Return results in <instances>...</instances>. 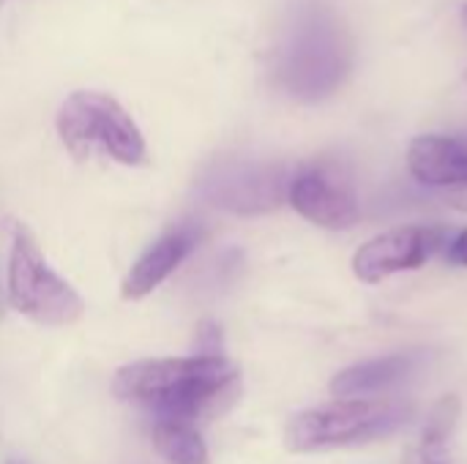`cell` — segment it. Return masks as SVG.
I'll list each match as a JSON object with an SVG mask.
<instances>
[{
	"label": "cell",
	"mask_w": 467,
	"mask_h": 464,
	"mask_svg": "<svg viewBox=\"0 0 467 464\" xmlns=\"http://www.w3.org/2000/svg\"><path fill=\"white\" fill-rule=\"evenodd\" d=\"M353 68V41L342 16L323 0H301L274 49L276 85L306 104L334 96Z\"/></svg>",
	"instance_id": "obj_1"
},
{
	"label": "cell",
	"mask_w": 467,
	"mask_h": 464,
	"mask_svg": "<svg viewBox=\"0 0 467 464\" xmlns=\"http://www.w3.org/2000/svg\"><path fill=\"white\" fill-rule=\"evenodd\" d=\"M112 391L118 399L148 405L156 421L194 424L238 391V369L222 356L134 361L118 369Z\"/></svg>",
	"instance_id": "obj_2"
},
{
	"label": "cell",
	"mask_w": 467,
	"mask_h": 464,
	"mask_svg": "<svg viewBox=\"0 0 467 464\" xmlns=\"http://www.w3.org/2000/svg\"><path fill=\"white\" fill-rule=\"evenodd\" d=\"M57 134L77 159H112L126 167L148 161V145L134 118L107 93L77 90L57 112Z\"/></svg>",
	"instance_id": "obj_3"
},
{
	"label": "cell",
	"mask_w": 467,
	"mask_h": 464,
	"mask_svg": "<svg viewBox=\"0 0 467 464\" xmlns=\"http://www.w3.org/2000/svg\"><path fill=\"white\" fill-rule=\"evenodd\" d=\"M410 405L391 399H345L293 416L285 427V446L293 454H312L339 446L369 443L394 435L408 418Z\"/></svg>",
	"instance_id": "obj_4"
},
{
	"label": "cell",
	"mask_w": 467,
	"mask_h": 464,
	"mask_svg": "<svg viewBox=\"0 0 467 464\" xmlns=\"http://www.w3.org/2000/svg\"><path fill=\"white\" fill-rule=\"evenodd\" d=\"M8 304L16 314L47 328H66L82 320V295L44 260L27 227L16 224L8 254Z\"/></svg>",
	"instance_id": "obj_5"
},
{
	"label": "cell",
	"mask_w": 467,
	"mask_h": 464,
	"mask_svg": "<svg viewBox=\"0 0 467 464\" xmlns=\"http://www.w3.org/2000/svg\"><path fill=\"white\" fill-rule=\"evenodd\" d=\"M287 202L312 224L350 230L358 222V200L350 178L334 164H312L290 178Z\"/></svg>",
	"instance_id": "obj_6"
},
{
	"label": "cell",
	"mask_w": 467,
	"mask_h": 464,
	"mask_svg": "<svg viewBox=\"0 0 467 464\" xmlns=\"http://www.w3.org/2000/svg\"><path fill=\"white\" fill-rule=\"evenodd\" d=\"M443 246V232L432 227H397L372 241H367L353 254V273L378 284L402 271H416Z\"/></svg>",
	"instance_id": "obj_7"
},
{
	"label": "cell",
	"mask_w": 467,
	"mask_h": 464,
	"mask_svg": "<svg viewBox=\"0 0 467 464\" xmlns=\"http://www.w3.org/2000/svg\"><path fill=\"white\" fill-rule=\"evenodd\" d=\"M290 178L282 164H230L211 180V200L241 216L271 213L287 200Z\"/></svg>",
	"instance_id": "obj_8"
},
{
	"label": "cell",
	"mask_w": 467,
	"mask_h": 464,
	"mask_svg": "<svg viewBox=\"0 0 467 464\" xmlns=\"http://www.w3.org/2000/svg\"><path fill=\"white\" fill-rule=\"evenodd\" d=\"M408 167L413 178L427 186H460L467 180V139L421 134L408 148Z\"/></svg>",
	"instance_id": "obj_9"
},
{
	"label": "cell",
	"mask_w": 467,
	"mask_h": 464,
	"mask_svg": "<svg viewBox=\"0 0 467 464\" xmlns=\"http://www.w3.org/2000/svg\"><path fill=\"white\" fill-rule=\"evenodd\" d=\"M192 249H194V235L189 230H178V232H170V235L159 238L129 268V273L123 279V287H120L123 298L126 301H140V298L150 295L170 273H175V268L192 254Z\"/></svg>",
	"instance_id": "obj_10"
},
{
	"label": "cell",
	"mask_w": 467,
	"mask_h": 464,
	"mask_svg": "<svg viewBox=\"0 0 467 464\" xmlns=\"http://www.w3.org/2000/svg\"><path fill=\"white\" fill-rule=\"evenodd\" d=\"M419 361L421 358L413 353H397V356L348 366L331 380V394L356 399V397H372V394L389 391V388L400 386L402 380H408L416 372Z\"/></svg>",
	"instance_id": "obj_11"
},
{
	"label": "cell",
	"mask_w": 467,
	"mask_h": 464,
	"mask_svg": "<svg viewBox=\"0 0 467 464\" xmlns=\"http://www.w3.org/2000/svg\"><path fill=\"white\" fill-rule=\"evenodd\" d=\"M153 446L170 464H208V449L192 424L156 421Z\"/></svg>",
	"instance_id": "obj_12"
},
{
	"label": "cell",
	"mask_w": 467,
	"mask_h": 464,
	"mask_svg": "<svg viewBox=\"0 0 467 464\" xmlns=\"http://www.w3.org/2000/svg\"><path fill=\"white\" fill-rule=\"evenodd\" d=\"M457 418H460V399H457V397H443V399L432 407V413H430V418H427V424H424L421 446H424V449L443 451L446 440L451 438V432H454V427H457Z\"/></svg>",
	"instance_id": "obj_13"
},
{
	"label": "cell",
	"mask_w": 467,
	"mask_h": 464,
	"mask_svg": "<svg viewBox=\"0 0 467 464\" xmlns=\"http://www.w3.org/2000/svg\"><path fill=\"white\" fill-rule=\"evenodd\" d=\"M405 464H449L443 459V451H435V449H424L419 446L416 451H410L405 457Z\"/></svg>",
	"instance_id": "obj_14"
},
{
	"label": "cell",
	"mask_w": 467,
	"mask_h": 464,
	"mask_svg": "<svg viewBox=\"0 0 467 464\" xmlns=\"http://www.w3.org/2000/svg\"><path fill=\"white\" fill-rule=\"evenodd\" d=\"M449 260H451L454 265L467 268V230H462V232L449 243Z\"/></svg>",
	"instance_id": "obj_15"
},
{
	"label": "cell",
	"mask_w": 467,
	"mask_h": 464,
	"mask_svg": "<svg viewBox=\"0 0 467 464\" xmlns=\"http://www.w3.org/2000/svg\"><path fill=\"white\" fill-rule=\"evenodd\" d=\"M446 202H449L451 208L467 213V180L465 183H460V186H451V189L446 191Z\"/></svg>",
	"instance_id": "obj_16"
},
{
	"label": "cell",
	"mask_w": 467,
	"mask_h": 464,
	"mask_svg": "<svg viewBox=\"0 0 467 464\" xmlns=\"http://www.w3.org/2000/svg\"><path fill=\"white\" fill-rule=\"evenodd\" d=\"M462 22H465V25H467V3H465V5H462Z\"/></svg>",
	"instance_id": "obj_17"
},
{
	"label": "cell",
	"mask_w": 467,
	"mask_h": 464,
	"mask_svg": "<svg viewBox=\"0 0 467 464\" xmlns=\"http://www.w3.org/2000/svg\"><path fill=\"white\" fill-rule=\"evenodd\" d=\"M465 82H467V74H465Z\"/></svg>",
	"instance_id": "obj_18"
}]
</instances>
